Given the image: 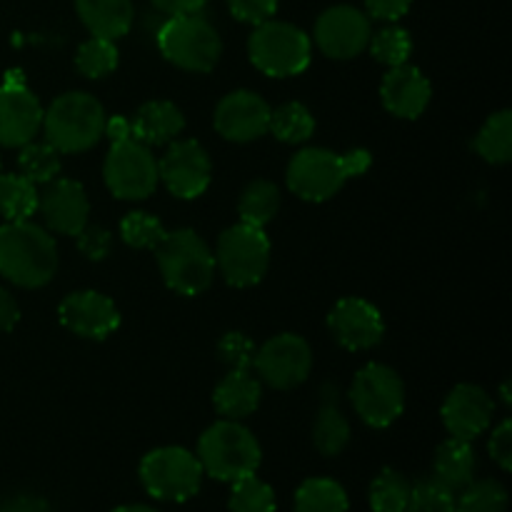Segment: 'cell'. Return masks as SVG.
I'll list each match as a JSON object with an SVG mask.
<instances>
[{
  "label": "cell",
  "instance_id": "1",
  "mask_svg": "<svg viewBox=\"0 0 512 512\" xmlns=\"http://www.w3.org/2000/svg\"><path fill=\"white\" fill-rule=\"evenodd\" d=\"M58 270L53 235L30 220L0 228V275L20 288H43Z\"/></svg>",
  "mask_w": 512,
  "mask_h": 512
},
{
  "label": "cell",
  "instance_id": "2",
  "mask_svg": "<svg viewBox=\"0 0 512 512\" xmlns=\"http://www.w3.org/2000/svg\"><path fill=\"white\" fill-rule=\"evenodd\" d=\"M373 158L368 150L333 153L328 148H305L290 160L288 188L308 203H323L340 193L350 178H358L370 168Z\"/></svg>",
  "mask_w": 512,
  "mask_h": 512
},
{
  "label": "cell",
  "instance_id": "3",
  "mask_svg": "<svg viewBox=\"0 0 512 512\" xmlns=\"http://www.w3.org/2000/svg\"><path fill=\"white\" fill-rule=\"evenodd\" d=\"M198 460L205 475L223 483H235L245 475H255L263 460V450L258 438L238 420H220L200 435Z\"/></svg>",
  "mask_w": 512,
  "mask_h": 512
},
{
  "label": "cell",
  "instance_id": "4",
  "mask_svg": "<svg viewBox=\"0 0 512 512\" xmlns=\"http://www.w3.org/2000/svg\"><path fill=\"white\" fill-rule=\"evenodd\" d=\"M103 105L88 93H65L43 110V130L58 153H83L105 135Z\"/></svg>",
  "mask_w": 512,
  "mask_h": 512
},
{
  "label": "cell",
  "instance_id": "5",
  "mask_svg": "<svg viewBox=\"0 0 512 512\" xmlns=\"http://www.w3.org/2000/svg\"><path fill=\"white\" fill-rule=\"evenodd\" d=\"M165 285L180 295H200L210 288L215 275V255L195 230L165 233L155 248Z\"/></svg>",
  "mask_w": 512,
  "mask_h": 512
},
{
  "label": "cell",
  "instance_id": "6",
  "mask_svg": "<svg viewBox=\"0 0 512 512\" xmlns=\"http://www.w3.org/2000/svg\"><path fill=\"white\" fill-rule=\"evenodd\" d=\"M158 48L168 63L190 73H208L223 55L218 30L200 13L170 15L158 30Z\"/></svg>",
  "mask_w": 512,
  "mask_h": 512
},
{
  "label": "cell",
  "instance_id": "7",
  "mask_svg": "<svg viewBox=\"0 0 512 512\" xmlns=\"http://www.w3.org/2000/svg\"><path fill=\"white\" fill-rule=\"evenodd\" d=\"M248 53L250 63L260 73L270 75V78H288V75H298L308 68L313 45L298 25L270 18L255 25L248 40Z\"/></svg>",
  "mask_w": 512,
  "mask_h": 512
},
{
  "label": "cell",
  "instance_id": "8",
  "mask_svg": "<svg viewBox=\"0 0 512 512\" xmlns=\"http://www.w3.org/2000/svg\"><path fill=\"white\" fill-rule=\"evenodd\" d=\"M203 465L190 450L168 445L148 453L140 463V480L153 498L183 503L198 495L203 485Z\"/></svg>",
  "mask_w": 512,
  "mask_h": 512
},
{
  "label": "cell",
  "instance_id": "9",
  "mask_svg": "<svg viewBox=\"0 0 512 512\" xmlns=\"http://www.w3.org/2000/svg\"><path fill=\"white\" fill-rule=\"evenodd\" d=\"M270 265V240L263 228L238 223L218 238L215 268L235 288H250L263 280Z\"/></svg>",
  "mask_w": 512,
  "mask_h": 512
},
{
  "label": "cell",
  "instance_id": "10",
  "mask_svg": "<svg viewBox=\"0 0 512 512\" xmlns=\"http://www.w3.org/2000/svg\"><path fill=\"white\" fill-rule=\"evenodd\" d=\"M350 403L370 428H388L405 410V385L393 368L370 363L350 385Z\"/></svg>",
  "mask_w": 512,
  "mask_h": 512
},
{
  "label": "cell",
  "instance_id": "11",
  "mask_svg": "<svg viewBox=\"0 0 512 512\" xmlns=\"http://www.w3.org/2000/svg\"><path fill=\"white\" fill-rule=\"evenodd\" d=\"M105 185L120 200H145L158 188V160L135 138L110 145L103 165Z\"/></svg>",
  "mask_w": 512,
  "mask_h": 512
},
{
  "label": "cell",
  "instance_id": "12",
  "mask_svg": "<svg viewBox=\"0 0 512 512\" xmlns=\"http://www.w3.org/2000/svg\"><path fill=\"white\" fill-rule=\"evenodd\" d=\"M255 375L273 390H293L305 383L313 368V350L300 335L283 333L255 350Z\"/></svg>",
  "mask_w": 512,
  "mask_h": 512
},
{
  "label": "cell",
  "instance_id": "13",
  "mask_svg": "<svg viewBox=\"0 0 512 512\" xmlns=\"http://www.w3.org/2000/svg\"><path fill=\"white\" fill-rule=\"evenodd\" d=\"M43 128V105L25 85L20 70H10L0 85V145L23 148Z\"/></svg>",
  "mask_w": 512,
  "mask_h": 512
},
{
  "label": "cell",
  "instance_id": "14",
  "mask_svg": "<svg viewBox=\"0 0 512 512\" xmlns=\"http://www.w3.org/2000/svg\"><path fill=\"white\" fill-rule=\"evenodd\" d=\"M158 178L175 198L193 200L208 190L213 165L198 140H173L158 163Z\"/></svg>",
  "mask_w": 512,
  "mask_h": 512
},
{
  "label": "cell",
  "instance_id": "15",
  "mask_svg": "<svg viewBox=\"0 0 512 512\" xmlns=\"http://www.w3.org/2000/svg\"><path fill=\"white\" fill-rule=\"evenodd\" d=\"M370 35V18L353 5H333L315 23V43L335 60H350L363 53Z\"/></svg>",
  "mask_w": 512,
  "mask_h": 512
},
{
  "label": "cell",
  "instance_id": "16",
  "mask_svg": "<svg viewBox=\"0 0 512 512\" xmlns=\"http://www.w3.org/2000/svg\"><path fill=\"white\" fill-rule=\"evenodd\" d=\"M58 318L63 328L88 340H105L120 325L118 305L103 293L95 290H78L65 295L58 308Z\"/></svg>",
  "mask_w": 512,
  "mask_h": 512
},
{
  "label": "cell",
  "instance_id": "17",
  "mask_svg": "<svg viewBox=\"0 0 512 512\" xmlns=\"http://www.w3.org/2000/svg\"><path fill=\"white\" fill-rule=\"evenodd\" d=\"M270 105L253 90H235L215 108V130L233 143H250L268 133Z\"/></svg>",
  "mask_w": 512,
  "mask_h": 512
},
{
  "label": "cell",
  "instance_id": "18",
  "mask_svg": "<svg viewBox=\"0 0 512 512\" xmlns=\"http://www.w3.org/2000/svg\"><path fill=\"white\" fill-rule=\"evenodd\" d=\"M493 413V398L480 385L470 383L455 385L448 398H445L443 410H440L450 438L468 440V443H473L478 435H483L490 428Z\"/></svg>",
  "mask_w": 512,
  "mask_h": 512
},
{
  "label": "cell",
  "instance_id": "19",
  "mask_svg": "<svg viewBox=\"0 0 512 512\" xmlns=\"http://www.w3.org/2000/svg\"><path fill=\"white\" fill-rule=\"evenodd\" d=\"M328 328L343 348L370 350L383 340L385 323L380 310L363 298L338 300L328 315Z\"/></svg>",
  "mask_w": 512,
  "mask_h": 512
},
{
  "label": "cell",
  "instance_id": "20",
  "mask_svg": "<svg viewBox=\"0 0 512 512\" xmlns=\"http://www.w3.org/2000/svg\"><path fill=\"white\" fill-rule=\"evenodd\" d=\"M38 210L53 233L78 235L88 225L90 200L78 180L55 178L40 193Z\"/></svg>",
  "mask_w": 512,
  "mask_h": 512
},
{
  "label": "cell",
  "instance_id": "21",
  "mask_svg": "<svg viewBox=\"0 0 512 512\" xmlns=\"http://www.w3.org/2000/svg\"><path fill=\"white\" fill-rule=\"evenodd\" d=\"M430 95H433V90H430L423 70L408 63L390 68L383 78V85H380V98H383L385 108L405 120L420 118L428 108Z\"/></svg>",
  "mask_w": 512,
  "mask_h": 512
},
{
  "label": "cell",
  "instance_id": "22",
  "mask_svg": "<svg viewBox=\"0 0 512 512\" xmlns=\"http://www.w3.org/2000/svg\"><path fill=\"white\" fill-rule=\"evenodd\" d=\"M260 398H263V385L258 375L250 370H230L218 383L213 393L215 410L225 420H243L258 410Z\"/></svg>",
  "mask_w": 512,
  "mask_h": 512
},
{
  "label": "cell",
  "instance_id": "23",
  "mask_svg": "<svg viewBox=\"0 0 512 512\" xmlns=\"http://www.w3.org/2000/svg\"><path fill=\"white\" fill-rule=\"evenodd\" d=\"M130 125H133V138L150 148V145L173 143L183 133L185 115L170 100H153L135 113Z\"/></svg>",
  "mask_w": 512,
  "mask_h": 512
},
{
  "label": "cell",
  "instance_id": "24",
  "mask_svg": "<svg viewBox=\"0 0 512 512\" xmlns=\"http://www.w3.org/2000/svg\"><path fill=\"white\" fill-rule=\"evenodd\" d=\"M313 443L325 458H335L350 443V423L340 408V393L335 385L323 388V403H320L318 418L313 425Z\"/></svg>",
  "mask_w": 512,
  "mask_h": 512
},
{
  "label": "cell",
  "instance_id": "25",
  "mask_svg": "<svg viewBox=\"0 0 512 512\" xmlns=\"http://www.w3.org/2000/svg\"><path fill=\"white\" fill-rule=\"evenodd\" d=\"M80 20L95 38L118 40L133 25V0H75Z\"/></svg>",
  "mask_w": 512,
  "mask_h": 512
},
{
  "label": "cell",
  "instance_id": "26",
  "mask_svg": "<svg viewBox=\"0 0 512 512\" xmlns=\"http://www.w3.org/2000/svg\"><path fill=\"white\" fill-rule=\"evenodd\" d=\"M475 450L468 440H458L450 438L445 440L443 445L435 453V463H433V478L438 483H443L445 488H450L453 493L463 490L465 485L473 483L475 475Z\"/></svg>",
  "mask_w": 512,
  "mask_h": 512
},
{
  "label": "cell",
  "instance_id": "27",
  "mask_svg": "<svg viewBox=\"0 0 512 512\" xmlns=\"http://www.w3.org/2000/svg\"><path fill=\"white\" fill-rule=\"evenodd\" d=\"M280 210V190L278 185L270 180H253L248 188L243 190L238 203L240 223L255 225V228H265L270 220L278 215Z\"/></svg>",
  "mask_w": 512,
  "mask_h": 512
},
{
  "label": "cell",
  "instance_id": "28",
  "mask_svg": "<svg viewBox=\"0 0 512 512\" xmlns=\"http://www.w3.org/2000/svg\"><path fill=\"white\" fill-rule=\"evenodd\" d=\"M475 150L483 160L493 165L510 163L512 158V113L510 110H500V113L490 115L485 125L480 128L478 138H475Z\"/></svg>",
  "mask_w": 512,
  "mask_h": 512
},
{
  "label": "cell",
  "instance_id": "29",
  "mask_svg": "<svg viewBox=\"0 0 512 512\" xmlns=\"http://www.w3.org/2000/svg\"><path fill=\"white\" fill-rule=\"evenodd\" d=\"M38 198L40 193L28 178L0 173V215L8 223L33 218V213L38 210Z\"/></svg>",
  "mask_w": 512,
  "mask_h": 512
},
{
  "label": "cell",
  "instance_id": "30",
  "mask_svg": "<svg viewBox=\"0 0 512 512\" xmlns=\"http://www.w3.org/2000/svg\"><path fill=\"white\" fill-rule=\"evenodd\" d=\"M295 512H348V495L335 480L310 478L295 493Z\"/></svg>",
  "mask_w": 512,
  "mask_h": 512
},
{
  "label": "cell",
  "instance_id": "31",
  "mask_svg": "<svg viewBox=\"0 0 512 512\" xmlns=\"http://www.w3.org/2000/svg\"><path fill=\"white\" fill-rule=\"evenodd\" d=\"M268 130L280 143L298 145L313 138L315 118L303 103H285L270 113Z\"/></svg>",
  "mask_w": 512,
  "mask_h": 512
},
{
  "label": "cell",
  "instance_id": "32",
  "mask_svg": "<svg viewBox=\"0 0 512 512\" xmlns=\"http://www.w3.org/2000/svg\"><path fill=\"white\" fill-rule=\"evenodd\" d=\"M413 483L398 470L385 468L370 485V508L373 512H405Z\"/></svg>",
  "mask_w": 512,
  "mask_h": 512
},
{
  "label": "cell",
  "instance_id": "33",
  "mask_svg": "<svg viewBox=\"0 0 512 512\" xmlns=\"http://www.w3.org/2000/svg\"><path fill=\"white\" fill-rule=\"evenodd\" d=\"M508 510V490L500 480H473L455 498V512H505Z\"/></svg>",
  "mask_w": 512,
  "mask_h": 512
},
{
  "label": "cell",
  "instance_id": "34",
  "mask_svg": "<svg viewBox=\"0 0 512 512\" xmlns=\"http://www.w3.org/2000/svg\"><path fill=\"white\" fill-rule=\"evenodd\" d=\"M18 163L20 175L35 185H48L50 180L58 178L60 173V153L48 143V140H45V143H33V140H30L28 145H23Z\"/></svg>",
  "mask_w": 512,
  "mask_h": 512
},
{
  "label": "cell",
  "instance_id": "35",
  "mask_svg": "<svg viewBox=\"0 0 512 512\" xmlns=\"http://www.w3.org/2000/svg\"><path fill=\"white\" fill-rule=\"evenodd\" d=\"M75 68L85 75V78H105L118 68V48L115 40L105 38H90L75 53Z\"/></svg>",
  "mask_w": 512,
  "mask_h": 512
},
{
  "label": "cell",
  "instance_id": "36",
  "mask_svg": "<svg viewBox=\"0 0 512 512\" xmlns=\"http://www.w3.org/2000/svg\"><path fill=\"white\" fill-rule=\"evenodd\" d=\"M228 505L230 512H275L278 508L273 488L255 475L235 480Z\"/></svg>",
  "mask_w": 512,
  "mask_h": 512
},
{
  "label": "cell",
  "instance_id": "37",
  "mask_svg": "<svg viewBox=\"0 0 512 512\" xmlns=\"http://www.w3.org/2000/svg\"><path fill=\"white\" fill-rule=\"evenodd\" d=\"M368 48L378 63L388 65V68H395V65L408 63L410 53H413V40H410L408 30L405 28L388 25V28L378 30L375 35H370Z\"/></svg>",
  "mask_w": 512,
  "mask_h": 512
},
{
  "label": "cell",
  "instance_id": "38",
  "mask_svg": "<svg viewBox=\"0 0 512 512\" xmlns=\"http://www.w3.org/2000/svg\"><path fill=\"white\" fill-rule=\"evenodd\" d=\"M165 233L168 230L163 228L155 215L143 213V210H135V213H128L120 223V235H123L125 243L130 248H138V250H155L160 243H163Z\"/></svg>",
  "mask_w": 512,
  "mask_h": 512
},
{
  "label": "cell",
  "instance_id": "39",
  "mask_svg": "<svg viewBox=\"0 0 512 512\" xmlns=\"http://www.w3.org/2000/svg\"><path fill=\"white\" fill-rule=\"evenodd\" d=\"M405 512H455V493L435 478L418 480L410 490Z\"/></svg>",
  "mask_w": 512,
  "mask_h": 512
},
{
  "label": "cell",
  "instance_id": "40",
  "mask_svg": "<svg viewBox=\"0 0 512 512\" xmlns=\"http://www.w3.org/2000/svg\"><path fill=\"white\" fill-rule=\"evenodd\" d=\"M255 343L243 333H225L218 343L220 363L230 370H250L255 360Z\"/></svg>",
  "mask_w": 512,
  "mask_h": 512
},
{
  "label": "cell",
  "instance_id": "41",
  "mask_svg": "<svg viewBox=\"0 0 512 512\" xmlns=\"http://www.w3.org/2000/svg\"><path fill=\"white\" fill-rule=\"evenodd\" d=\"M75 238H78L80 253L88 260L108 258L110 248H113V233L103 225H85Z\"/></svg>",
  "mask_w": 512,
  "mask_h": 512
},
{
  "label": "cell",
  "instance_id": "42",
  "mask_svg": "<svg viewBox=\"0 0 512 512\" xmlns=\"http://www.w3.org/2000/svg\"><path fill=\"white\" fill-rule=\"evenodd\" d=\"M230 13L250 25H260L270 20L278 10V0H228Z\"/></svg>",
  "mask_w": 512,
  "mask_h": 512
},
{
  "label": "cell",
  "instance_id": "43",
  "mask_svg": "<svg viewBox=\"0 0 512 512\" xmlns=\"http://www.w3.org/2000/svg\"><path fill=\"white\" fill-rule=\"evenodd\" d=\"M490 455H493L495 463L503 470L512 468V423L503 420L498 428L493 430V438H490Z\"/></svg>",
  "mask_w": 512,
  "mask_h": 512
},
{
  "label": "cell",
  "instance_id": "44",
  "mask_svg": "<svg viewBox=\"0 0 512 512\" xmlns=\"http://www.w3.org/2000/svg\"><path fill=\"white\" fill-rule=\"evenodd\" d=\"M413 0H365V8H368V15L375 20H388V23H395V20L403 18L410 10Z\"/></svg>",
  "mask_w": 512,
  "mask_h": 512
},
{
  "label": "cell",
  "instance_id": "45",
  "mask_svg": "<svg viewBox=\"0 0 512 512\" xmlns=\"http://www.w3.org/2000/svg\"><path fill=\"white\" fill-rule=\"evenodd\" d=\"M0 512H50V505L38 495H13L0 503Z\"/></svg>",
  "mask_w": 512,
  "mask_h": 512
},
{
  "label": "cell",
  "instance_id": "46",
  "mask_svg": "<svg viewBox=\"0 0 512 512\" xmlns=\"http://www.w3.org/2000/svg\"><path fill=\"white\" fill-rule=\"evenodd\" d=\"M20 320V308L15 303L13 295L8 293L5 288H0V333H8L18 325Z\"/></svg>",
  "mask_w": 512,
  "mask_h": 512
},
{
  "label": "cell",
  "instance_id": "47",
  "mask_svg": "<svg viewBox=\"0 0 512 512\" xmlns=\"http://www.w3.org/2000/svg\"><path fill=\"white\" fill-rule=\"evenodd\" d=\"M208 0H153L158 10L168 15H185V13H200Z\"/></svg>",
  "mask_w": 512,
  "mask_h": 512
},
{
  "label": "cell",
  "instance_id": "48",
  "mask_svg": "<svg viewBox=\"0 0 512 512\" xmlns=\"http://www.w3.org/2000/svg\"><path fill=\"white\" fill-rule=\"evenodd\" d=\"M105 135L110 138V143H118V140L133 138V125L123 115H113L110 120H105Z\"/></svg>",
  "mask_w": 512,
  "mask_h": 512
},
{
  "label": "cell",
  "instance_id": "49",
  "mask_svg": "<svg viewBox=\"0 0 512 512\" xmlns=\"http://www.w3.org/2000/svg\"><path fill=\"white\" fill-rule=\"evenodd\" d=\"M115 512H158V510L148 508V505H123V508H118Z\"/></svg>",
  "mask_w": 512,
  "mask_h": 512
},
{
  "label": "cell",
  "instance_id": "50",
  "mask_svg": "<svg viewBox=\"0 0 512 512\" xmlns=\"http://www.w3.org/2000/svg\"><path fill=\"white\" fill-rule=\"evenodd\" d=\"M503 400L510 405V388H508V383L503 385Z\"/></svg>",
  "mask_w": 512,
  "mask_h": 512
}]
</instances>
